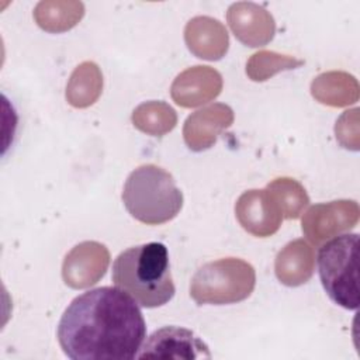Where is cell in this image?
<instances>
[{
    "instance_id": "cell-1",
    "label": "cell",
    "mask_w": 360,
    "mask_h": 360,
    "mask_svg": "<svg viewBox=\"0 0 360 360\" xmlns=\"http://www.w3.org/2000/svg\"><path fill=\"white\" fill-rule=\"evenodd\" d=\"M146 338L138 302L121 288L98 287L77 295L58 325V340L72 360H131Z\"/></svg>"
},
{
    "instance_id": "cell-2",
    "label": "cell",
    "mask_w": 360,
    "mask_h": 360,
    "mask_svg": "<svg viewBox=\"0 0 360 360\" xmlns=\"http://www.w3.org/2000/svg\"><path fill=\"white\" fill-rule=\"evenodd\" d=\"M114 284L143 308L167 304L176 292L167 248L160 242L132 246L112 263Z\"/></svg>"
},
{
    "instance_id": "cell-3",
    "label": "cell",
    "mask_w": 360,
    "mask_h": 360,
    "mask_svg": "<svg viewBox=\"0 0 360 360\" xmlns=\"http://www.w3.org/2000/svg\"><path fill=\"white\" fill-rule=\"evenodd\" d=\"M122 201L136 221L160 225L180 212L183 194L169 172L156 165H142L125 180Z\"/></svg>"
},
{
    "instance_id": "cell-4",
    "label": "cell",
    "mask_w": 360,
    "mask_h": 360,
    "mask_svg": "<svg viewBox=\"0 0 360 360\" xmlns=\"http://www.w3.org/2000/svg\"><path fill=\"white\" fill-rule=\"evenodd\" d=\"M357 233H342L318 250V273L328 297L346 309L359 308Z\"/></svg>"
},
{
    "instance_id": "cell-5",
    "label": "cell",
    "mask_w": 360,
    "mask_h": 360,
    "mask_svg": "<svg viewBox=\"0 0 360 360\" xmlns=\"http://www.w3.org/2000/svg\"><path fill=\"white\" fill-rule=\"evenodd\" d=\"M256 283L252 264L245 260L226 257L204 264L194 274L190 295L198 304H233L246 300Z\"/></svg>"
},
{
    "instance_id": "cell-6",
    "label": "cell",
    "mask_w": 360,
    "mask_h": 360,
    "mask_svg": "<svg viewBox=\"0 0 360 360\" xmlns=\"http://www.w3.org/2000/svg\"><path fill=\"white\" fill-rule=\"evenodd\" d=\"M138 357L210 359L211 353L191 330L172 325L155 330L141 347Z\"/></svg>"
},
{
    "instance_id": "cell-7",
    "label": "cell",
    "mask_w": 360,
    "mask_h": 360,
    "mask_svg": "<svg viewBox=\"0 0 360 360\" xmlns=\"http://www.w3.org/2000/svg\"><path fill=\"white\" fill-rule=\"evenodd\" d=\"M359 205L356 201H332L312 207L302 221V231L318 243L357 224Z\"/></svg>"
},
{
    "instance_id": "cell-8",
    "label": "cell",
    "mask_w": 360,
    "mask_h": 360,
    "mask_svg": "<svg viewBox=\"0 0 360 360\" xmlns=\"http://www.w3.org/2000/svg\"><path fill=\"white\" fill-rule=\"evenodd\" d=\"M108 264V252L97 242L77 245L65 259L63 278L73 288L89 287L104 276Z\"/></svg>"
},
{
    "instance_id": "cell-9",
    "label": "cell",
    "mask_w": 360,
    "mask_h": 360,
    "mask_svg": "<svg viewBox=\"0 0 360 360\" xmlns=\"http://www.w3.org/2000/svg\"><path fill=\"white\" fill-rule=\"evenodd\" d=\"M235 210L240 225L256 236L273 235L281 222L274 198L263 190H250L242 194Z\"/></svg>"
},
{
    "instance_id": "cell-10",
    "label": "cell",
    "mask_w": 360,
    "mask_h": 360,
    "mask_svg": "<svg viewBox=\"0 0 360 360\" xmlns=\"http://www.w3.org/2000/svg\"><path fill=\"white\" fill-rule=\"evenodd\" d=\"M221 91V76L207 66H195L181 73L172 86V96L179 105L195 107Z\"/></svg>"
},
{
    "instance_id": "cell-11",
    "label": "cell",
    "mask_w": 360,
    "mask_h": 360,
    "mask_svg": "<svg viewBox=\"0 0 360 360\" xmlns=\"http://www.w3.org/2000/svg\"><path fill=\"white\" fill-rule=\"evenodd\" d=\"M232 110L226 105L217 104L190 115L184 127V139L190 149L201 150L210 148L218 134L231 125Z\"/></svg>"
},
{
    "instance_id": "cell-12",
    "label": "cell",
    "mask_w": 360,
    "mask_h": 360,
    "mask_svg": "<svg viewBox=\"0 0 360 360\" xmlns=\"http://www.w3.org/2000/svg\"><path fill=\"white\" fill-rule=\"evenodd\" d=\"M312 252L302 240L290 243L280 252L276 260L277 277L287 285H300L305 283L312 276Z\"/></svg>"
},
{
    "instance_id": "cell-13",
    "label": "cell",
    "mask_w": 360,
    "mask_h": 360,
    "mask_svg": "<svg viewBox=\"0 0 360 360\" xmlns=\"http://www.w3.org/2000/svg\"><path fill=\"white\" fill-rule=\"evenodd\" d=\"M101 87V76L94 63H83L72 76L68 87V98L76 107H86L97 98Z\"/></svg>"
},
{
    "instance_id": "cell-14",
    "label": "cell",
    "mask_w": 360,
    "mask_h": 360,
    "mask_svg": "<svg viewBox=\"0 0 360 360\" xmlns=\"http://www.w3.org/2000/svg\"><path fill=\"white\" fill-rule=\"evenodd\" d=\"M132 121L134 125L145 132L162 135L174 127L176 115L174 111L163 103H148L134 111Z\"/></svg>"
},
{
    "instance_id": "cell-15",
    "label": "cell",
    "mask_w": 360,
    "mask_h": 360,
    "mask_svg": "<svg viewBox=\"0 0 360 360\" xmlns=\"http://www.w3.org/2000/svg\"><path fill=\"white\" fill-rule=\"evenodd\" d=\"M271 197L280 204L287 218H297L302 208L308 204V195L305 190L291 179H277L269 184Z\"/></svg>"
},
{
    "instance_id": "cell-16",
    "label": "cell",
    "mask_w": 360,
    "mask_h": 360,
    "mask_svg": "<svg viewBox=\"0 0 360 360\" xmlns=\"http://www.w3.org/2000/svg\"><path fill=\"white\" fill-rule=\"evenodd\" d=\"M298 65H301L300 60L281 58L280 55H276V53L262 52V53L253 55V59L249 62L248 73L253 80H266V77L271 76L280 69H291Z\"/></svg>"
}]
</instances>
